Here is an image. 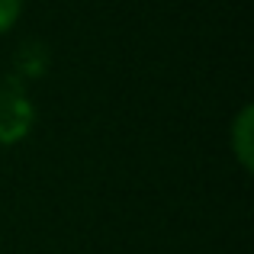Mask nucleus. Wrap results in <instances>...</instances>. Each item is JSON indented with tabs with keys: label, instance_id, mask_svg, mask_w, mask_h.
<instances>
[{
	"label": "nucleus",
	"instance_id": "nucleus-3",
	"mask_svg": "<svg viewBox=\"0 0 254 254\" xmlns=\"http://www.w3.org/2000/svg\"><path fill=\"white\" fill-rule=\"evenodd\" d=\"M19 10H23V0H0V32L16 26Z\"/></svg>",
	"mask_w": 254,
	"mask_h": 254
},
{
	"label": "nucleus",
	"instance_id": "nucleus-1",
	"mask_svg": "<svg viewBox=\"0 0 254 254\" xmlns=\"http://www.w3.org/2000/svg\"><path fill=\"white\" fill-rule=\"evenodd\" d=\"M36 106L16 77L0 81V145H16L32 132Z\"/></svg>",
	"mask_w": 254,
	"mask_h": 254
},
{
	"label": "nucleus",
	"instance_id": "nucleus-2",
	"mask_svg": "<svg viewBox=\"0 0 254 254\" xmlns=\"http://www.w3.org/2000/svg\"><path fill=\"white\" fill-rule=\"evenodd\" d=\"M232 148H235L238 161L245 171H251V106H245L235 119V129H232Z\"/></svg>",
	"mask_w": 254,
	"mask_h": 254
}]
</instances>
